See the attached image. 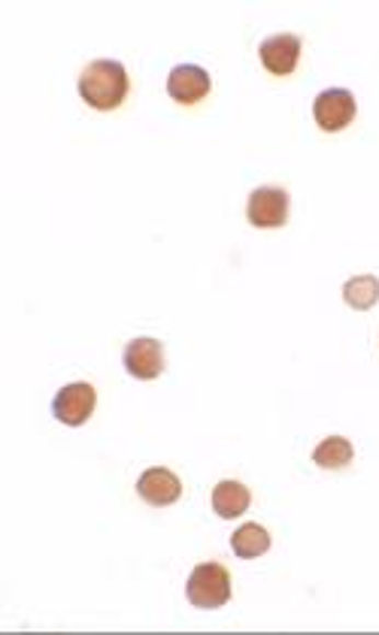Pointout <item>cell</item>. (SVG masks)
I'll use <instances>...</instances> for the list:
<instances>
[{"label": "cell", "instance_id": "cell-1", "mask_svg": "<svg viewBox=\"0 0 379 635\" xmlns=\"http://www.w3.org/2000/svg\"><path fill=\"white\" fill-rule=\"evenodd\" d=\"M128 91H131V79L125 64L118 61H92L79 77V97L101 113L118 109Z\"/></svg>", "mask_w": 379, "mask_h": 635}, {"label": "cell", "instance_id": "cell-2", "mask_svg": "<svg viewBox=\"0 0 379 635\" xmlns=\"http://www.w3.org/2000/svg\"><path fill=\"white\" fill-rule=\"evenodd\" d=\"M185 597L195 609H222L231 599V572L222 563H200L188 575Z\"/></svg>", "mask_w": 379, "mask_h": 635}, {"label": "cell", "instance_id": "cell-3", "mask_svg": "<svg viewBox=\"0 0 379 635\" xmlns=\"http://www.w3.org/2000/svg\"><path fill=\"white\" fill-rule=\"evenodd\" d=\"M94 406H97V394L89 381H73L65 384L53 400V415L67 427H82L85 420L92 418Z\"/></svg>", "mask_w": 379, "mask_h": 635}, {"label": "cell", "instance_id": "cell-4", "mask_svg": "<svg viewBox=\"0 0 379 635\" xmlns=\"http://www.w3.org/2000/svg\"><path fill=\"white\" fill-rule=\"evenodd\" d=\"M355 94L349 89H325L313 103L315 125L325 134H337L353 125L355 118Z\"/></svg>", "mask_w": 379, "mask_h": 635}, {"label": "cell", "instance_id": "cell-5", "mask_svg": "<svg viewBox=\"0 0 379 635\" xmlns=\"http://www.w3.org/2000/svg\"><path fill=\"white\" fill-rule=\"evenodd\" d=\"M249 224L255 228H283L288 221V194L286 188H276V185H262L249 194L246 206Z\"/></svg>", "mask_w": 379, "mask_h": 635}, {"label": "cell", "instance_id": "cell-6", "mask_svg": "<svg viewBox=\"0 0 379 635\" xmlns=\"http://www.w3.org/2000/svg\"><path fill=\"white\" fill-rule=\"evenodd\" d=\"M209 89H213V79L197 64H180V67H173L171 77H168V94L176 103H183V106L204 101Z\"/></svg>", "mask_w": 379, "mask_h": 635}, {"label": "cell", "instance_id": "cell-7", "mask_svg": "<svg viewBox=\"0 0 379 635\" xmlns=\"http://www.w3.org/2000/svg\"><path fill=\"white\" fill-rule=\"evenodd\" d=\"M125 369L134 379L152 381L164 372V345L152 336H140L125 348Z\"/></svg>", "mask_w": 379, "mask_h": 635}, {"label": "cell", "instance_id": "cell-8", "mask_svg": "<svg viewBox=\"0 0 379 635\" xmlns=\"http://www.w3.org/2000/svg\"><path fill=\"white\" fill-rule=\"evenodd\" d=\"M259 55H262V64L267 73L274 77H288L295 73V67L301 61V37L295 34H276V37H267L259 46Z\"/></svg>", "mask_w": 379, "mask_h": 635}, {"label": "cell", "instance_id": "cell-9", "mask_svg": "<svg viewBox=\"0 0 379 635\" xmlns=\"http://www.w3.org/2000/svg\"><path fill=\"white\" fill-rule=\"evenodd\" d=\"M137 494L149 506H173L183 496V482L171 470H146L137 482Z\"/></svg>", "mask_w": 379, "mask_h": 635}, {"label": "cell", "instance_id": "cell-10", "mask_svg": "<svg viewBox=\"0 0 379 635\" xmlns=\"http://www.w3.org/2000/svg\"><path fill=\"white\" fill-rule=\"evenodd\" d=\"M249 503H252V494H249L246 484L219 482L216 484V490H213V508H216V515L225 518V521L240 518V515L249 508Z\"/></svg>", "mask_w": 379, "mask_h": 635}, {"label": "cell", "instance_id": "cell-11", "mask_svg": "<svg viewBox=\"0 0 379 635\" xmlns=\"http://www.w3.org/2000/svg\"><path fill=\"white\" fill-rule=\"evenodd\" d=\"M271 547V533L264 530L262 523H243L234 535H231V551L240 559H255L267 554Z\"/></svg>", "mask_w": 379, "mask_h": 635}, {"label": "cell", "instance_id": "cell-12", "mask_svg": "<svg viewBox=\"0 0 379 635\" xmlns=\"http://www.w3.org/2000/svg\"><path fill=\"white\" fill-rule=\"evenodd\" d=\"M353 442L343 436H328L325 442L313 451V463L322 470H346L353 463Z\"/></svg>", "mask_w": 379, "mask_h": 635}, {"label": "cell", "instance_id": "cell-13", "mask_svg": "<svg viewBox=\"0 0 379 635\" xmlns=\"http://www.w3.org/2000/svg\"><path fill=\"white\" fill-rule=\"evenodd\" d=\"M343 300L358 312L374 309L379 303V279L377 276H355L343 285Z\"/></svg>", "mask_w": 379, "mask_h": 635}]
</instances>
